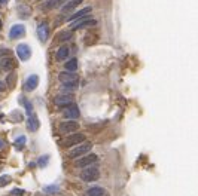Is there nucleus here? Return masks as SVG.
Instances as JSON below:
<instances>
[{
    "label": "nucleus",
    "mask_w": 198,
    "mask_h": 196,
    "mask_svg": "<svg viewBox=\"0 0 198 196\" xmlns=\"http://www.w3.org/2000/svg\"><path fill=\"white\" fill-rule=\"evenodd\" d=\"M72 37H73L72 31H61L60 36H58V40L60 42H66V40H70Z\"/></svg>",
    "instance_id": "obj_24"
},
{
    "label": "nucleus",
    "mask_w": 198,
    "mask_h": 196,
    "mask_svg": "<svg viewBox=\"0 0 198 196\" xmlns=\"http://www.w3.org/2000/svg\"><path fill=\"white\" fill-rule=\"evenodd\" d=\"M37 37L40 42H46L49 37V24L46 21H42L37 27Z\"/></svg>",
    "instance_id": "obj_12"
},
{
    "label": "nucleus",
    "mask_w": 198,
    "mask_h": 196,
    "mask_svg": "<svg viewBox=\"0 0 198 196\" xmlns=\"http://www.w3.org/2000/svg\"><path fill=\"white\" fill-rule=\"evenodd\" d=\"M82 2H84V0H69V2H66V3L61 6V12H63V14H70V12H73L75 9L78 8Z\"/></svg>",
    "instance_id": "obj_14"
},
{
    "label": "nucleus",
    "mask_w": 198,
    "mask_h": 196,
    "mask_svg": "<svg viewBox=\"0 0 198 196\" xmlns=\"http://www.w3.org/2000/svg\"><path fill=\"white\" fill-rule=\"evenodd\" d=\"M15 80H17V74L15 73H10L8 77H6V82H8V86L12 89L15 86Z\"/></svg>",
    "instance_id": "obj_25"
},
{
    "label": "nucleus",
    "mask_w": 198,
    "mask_h": 196,
    "mask_svg": "<svg viewBox=\"0 0 198 196\" xmlns=\"http://www.w3.org/2000/svg\"><path fill=\"white\" fill-rule=\"evenodd\" d=\"M93 12V8L91 6H86V8H84L82 10H78L76 14H73V15H70L69 17V22H73V21H76V19H79V18H84V17H88L89 14Z\"/></svg>",
    "instance_id": "obj_17"
},
{
    "label": "nucleus",
    "mask_w": 198,
    "mask_h": 196,
    "mask_svg": "<svg viewBox=\"0 0 198 196\" xmlns=\"http://www.w3.org/2000/svg\"><path fill=\"white\" fill-rule=\"evenodd\" d=\"M98 178H100V171L97 166H86L80 172V180L85 183H91V181H95Z\"/></svg>",
    "instance_id": "obj_1"
},
{
    "label": "nucleus",
    "mask_w": 198,
    "mask_h": 196,
    "mask_svg": "<svg viewBox=\"0 0 198 196\" xmlns=\"http://www.w3.org/2000/svg\"><path fill=\"white\" fill-rule=\"evenodd\" d=\"M88 196H109V193L106 192V189L100 187V186H94V187H89L86 192Z\"/></svg>",
    "instance_id": "obj_19"
},
{
    "label": "nucleus",
    "mask_w": 198,
    "mask_h": 196,
    "mask_svg": "<svg viewBox=\"0 0 198 196\" xmlns=\"http://www.w3.org/2000/svg\"><path fill=\"white\" fill-rule=\"evenodd\" d=\"M39 2H43V0H39Z\"/></svg>",
    "instance_id": "obj_37"
},
{
    "label": "nucleus",
    "mask_w": 198,
    "mask_h": 196,
    "mask_svg": "<svg viewBox=\"0 0 198 196\" xmlns=\"http://www.w3.org/2000/svg\"><path fill=\"white\" fill-rule=\"evenodd\" d=\"M12 68H14V58H12V54L3 57V58H0V70H3V71H10Z\"/></svg>",
    "instance_id": "obj_16"
},
{
    "label": "nucleus",
    "mask_w": 198,
    "mask_h": 196,
    "mask_svg": "<svg viewBox=\"0 0 198 196\" xmlns=\"http://www.w3.org/2000/svg\"><path fill=\"white\" fill-rule=\"evenodd\" d=\"M79 129V123L76 120H64L60 123V131L64 134H73Z\"/></svg>",
    "instance_id": "obj_8"
},
{
    "label": "nucleus",
    "mask_w": 198,
    "mask_h": 196,
    "mask_svg": "<svg viewBox=\"0 0 198 196\" xmlns=\"http://www.w3.org/2000/svg\"><path fill=\"white\" fill-rule=\"evenodd\" d=\"M97 39H98V36H94V34H86L85 39H84V43H85L86 46H91L94 42H97Z\"/></svg>",
    "instance_id": "obj_23"
},
{
    "label": "nucleus",
    "mask_w": 198,
    "mask_h": 196,
    "mask_svg": "<svg viewBox=\"0 0 198 196\" xmlns=\"http://www.w3.org/2000/svg\"><path fill=\"white\" fill-rule=\"evenodd\" d=\"M58 79H60L61 85H66V83H78L79 76L73 71H61L58 74Z\"/></svg>",
    "instance_id": "obj_7"
},
{
    "label": "nucleus",
    "mask_w": 198,
    "mask_h": 196,
    "mask_svg": "<svg viewBox=\"0 0 198 196\" xmlns=\"http://www.w3.org/2000/svg\"><path fill=\"white\" fill-rule=\"evenodd\" d=\"M64 70H66V71H73V73H76V70H78V60H76V58H70L69 61H66V62H64Z\"/></svg>",
    "instance_id": "obj_21"
},
{
    "label": "nucleus",
    "mask_w": 198,
    "mask_h": 196,
    "mask_svg": "<svg viewBox=\"0 0 198 196\" xmlns=\"http://www.w3.org/2000/svg\"><path fill=\"white\" fill-rule=\"evenodd\" d=\"M48 161H49V156H42L37 163H39V166H45V165L48 163Z\"/></svg>",
    "instance_id": "obj_29"
},
{
    "label": "nucleus",
    "mask_w": 198,
    "mask_h": 196,
    "mask_svg": "<svg viewBox=\"0 0 198 196\" xmlns=\"http://www.w3.org/2000/svg\"><path fill=\"white\" fill-rule=\"evenodd\" d=\"M2 26H3V24H2V18H0V30H2Z\"/></svg>",
    "instance_id": "obj_35"
},
{
    "label": "nucleus",
    "mask_w": 198,
    "mask_h": 196,
    "mask_svg": "<svg viewBox=\"0 0 198 196\" xmlns=\"http://www.w3.org/2000/svg\"><path fill=\"white\" fill-rule=\"evenodd\" d=\"M89 150H91V144H89V143H80V144H78L75 149L70 150L69 158H72V159H78V158H80V156L89 153Z\"/></svg>",
    "instance_id": "obj_4"
},
{
    "label": "nucleus",
    "mask_w": 198,
    "mask_h": 196,
    "mask_svg": "<svg viewBox=\"0 0 198 196\" xmlns=\"http://www.w3.org/2000/svg\"><path fill=\"white\" fill-rule=\"evenodd\" d=\"M12 193H14V195H17V196H23L24 190H23V189H14V190H12Z\"/></svg>",
    "instance_id": "obj_30"
},
{
    "label": "nucleus",
    "mask_w": 198,
    "mask_h": 196,
    "mask_svg": "<svg viewBox=\"0 0 198 196\" xmlns=\"http://www.w3.org/2000/svg\"><path fill=\"white\" fill-rule=\"evenodd\" d=\"M85 141V135L80 134V132H73V134H69L63 140V147H73V146H78L80 143Z\"/></svg>",
    "instance_id": "obj_2"
},
{
    "label": "nucleus",
    "mask_w": 198,
    "mask_h": 196,
    "mask_svg": "<svg viewBox=\"0 0 198 196\" xmlns=\"http://www.w3.org/2000/svg\"><path fill=\"white\" fill-rule=\"evenodd\" d=\"M5 89H6V85H5L3 82H0V92H3Z\"/></svg>",
    "instance_id": "obj_31"
},
{
    "label": "nucleus",
    "mask_w": 198,
    "mask_h": 196,
    "mask_svg": "<svg viewBox=\"0 0 198 196\" xmlns=\"http://www.w3.org/2000/svg\"><path fill=\"white\" fill-rule=\"evenodd\" d=\"M6 55H10V49L5 48V46H0V58H3Z\"/></svg>",
    "instance_id": "obj_28"
},
{
    "label": "nucleus",
    "mask_w": 198,
    "mask_h": 196,
    "mask_svg": "<svg viewBox=\"0 0 198 196\" xmlns=\"http://www.w3.org/2000/svg\"><path fill=\"white\" fill-rule=\"evenodd\" d=\"M3 147H5V143H3V141H2V138H0V150H2Z\"/></svg>",
    "instance_id": "obj_34"
},
{
    "label": "nucleus",
    "mask_w": 198,
    "mask_h": 196,
    "mask_svg": "<svg viewBox=\"0 0 198 196\" xmlns=\"http://www.w3.org/2000/svg\"><path fill=\"white\" fill-rule=\"evenodd\" d=\"M66 2H69V0H43L39 5V9L42 12H49V10H54V9H58Z\"/></svg>",
    "instance_id": "obj_5"
},
{
    "label": "nucleus",
    "mask_w": 198,
    "mask_h": 196,
    "mask_svg": "<svg viewBox=\"0 0 198 196\" xmlns=\"http://www.w3.org/2000/svg\"><path fill=\"white\" fill-rule=\"evenodd\" d=\"M10 181H12V177H10V175H6V174H5V175H2V177H0V187L8 186Z\"/></svg>",
    "instance_id": "obj_26"
},
{
    "label": "nucleus",
    "mask_w": 198,
    "mask_h": 196,
    "mask_svg": "<svg viewBox=\"0 0 198 196\" xmlns=\"http://www.w3.org/2000/svg\"><path fill=\"white\" fill-rule=\"evenodd\" d=\"M54 104L57 107H66V106H70L73 104V97L70 94H58L55 98H54Z\"/></svg>",
    "instance_id": "obj_11"
},
{
    "label": "nucleus",
    "mask_w": 198,
    "mask_h": 196,
    "mask_svg": "<svg viewBox=\"0 0 198 196\" xmlns=\"http://www.w3.org/2000/svg\"><path fill=\"white\" fill-rule=\"evenodd\" d=\"M40 126V122L37 119V116L36 114H30V118L27 120V129L28 131H37Z\"/></svg>",
    "instance_id": "obj_18"
},
{
    "label": "nucleus",
    "mask_w": 198,
    "mask_h": 196,
    "mask_svg": "<svg viewBox=\"0 0 198 196\" xmlns=\"http://www.w3.org/2000/svg\"><path fill=\"white\" fill-rule=\"evenodd\" d=\"M2 118H3V114H2V113H0V119H2Z\"/></svg>",
    "instance_id": "obj_36"
},
{
    "label": "nucleus",
    "mask_w": 198,
    "mask_h": 196,
    "mask_svg": "<svg viewBox=\"0 0 198 196\" xmlns=\"http://www.w3.org/2000/svg\"><path fill=\"white\" fill-rule=\"evenodd\" d=\"M17 55L21 61L30 60V57H31V49H30V46H28L27 43H19L17 46Z\"/></svg>",
    "instance_id": "obj_10"
},
{
    "label": "nucleus",
    "mask_w": 198,
    "mask_h": 196,
    "mask_svg": "<svg viewBox=\"0 0 198 196\" xmlns=\"http://www.w3.org/2000/svg\"><path fill=\"white\" fill-rule=\"evenodd\" d=\"M24 144H26V137H18L15 146H17L18 149H21V147H24Z\"/></svg>",
    "instance_id": "obj_27"
},
{
    "label": "nucleus",
    "mask_w": 198,
    "mask_h": 196,
    "mask_svg": "<svg viewBox=\"0 0 198 196\" xmlns=\"http://www.w3.org/2000/svg\"><path fill=\"white\" fill-rule=\"evenodd\" d=\"M57 61H66L69 58V48L67 46H61L58 48V51H57Z\"/></svg>",
    "instance_id": "obj_20"
},
{
    "label": "nucleus",
    "mask_w": 198,
    "mask_h": 196,
    "mask_svg": "<svg viewBox=\"0 0 198 196\" xmlns=\"http://www.w3.org/2000/svg\"><path fill=\"white\" fill-rule=\"evenodd\" d=\"M37 86H39V76H37V74H30V76L26 79L24 88H26L27 91H35Z\"/></svg>",
    "instance_id": "obj_15"
},
{
    "label": "nucleus",
    "mask_w": 198,
    "mask_h": 196,
    "mask_svg": "<svg viewBox=\"0 0 198 196\" xmlns=\"http://www.w3.org/2000/svg\"><path fill=\"white\" fill-rule=\"evenodd\" d=\"M26 33V27L23 24H15V26L10 27V31H9V39H19L21 36H24Z\"/></svg>",
    "instance_id": "obj_13"
},
{
    "label": "nucleus",
    "mask_w": 198,
    "mask_h": 196,
    "mask_svg": "<svg viewBox=\"0 0 198 196\" xmlns=\"http://www.w3.org/2000/svg\"><path fill=\"white\" fill-rule=\"evenodd\" d=\"M18 15L23 18H28L31 15L30 6H28V5H19V6H18Z\"/></svg>",
    "instance_id": "obj_22"
},
{
    "label": "nucleus",
    "mask_w": 198,
    "mask_h": 196,
    "mask_svg": "<svg viewBox=\"0 0 198 196\" xmlns=\"http://www.w3.org/2000/svg\"><path fill=\"white\" fill-rule=\"evenodd\" d=\"M8 3V0H0V6H5Z\"/></svg>",
    "instance_id": "obj_33"
},
{
    "label": "nucleus",
    "mask_w": 198,
    "mask_h": 196,
    "mask_svg": "<svg viewBox=\"0 0 198 196\" xmlns=\"http://www.w3.org/2000/svg\"><path fill=\"white\" fill-rule=\"evenodd\" d=\"M57 187H45V192H55Z\"/></svg>",
    "instance_id": "obj_32"
},
{
    "label": "nucleus",
    "mask_w": 198,
    "mask_h": 196,
    "mask_svg": "<svg viewBox=\"0 0 198 196\" xmlns=\"http://www.w3.org/2000/svg\"><path fill=\"white\" fill-rule=\"evenodd\" d=\"M95 24H97V21H95V19L84 17V18L76 19V21H73V22H72V26H70V28H72V30H79V28H85V27H94Z\"/></svg>",
    "instance_id": "obj_6"
},
{
    "label": "nucleus",
    "mask_w": 198,
    "mask_h": 196,
    "mask_svg": "<svg viewBox=\"0 0 198 196\" xmlns=\"http://www.w3.org/2000/svg\"><path fill=\"white\" fill-rule=\"evenodd\" d=\"M63 116H64V118H67V120H76L79 116H80L78 106H75V104L66 106V107H64V110H63Z\"/></svg>",
    "instance_id": "obj_9"
},
{
    "label": "nucleus",
    "mask_w": 198,
    "mask_h": 196,
    "mask_svg": "<svg viewBox=\"0 0 198 196\" xmlns=\"http://www.w3.org/2000/svg\"><path fill=\"white\" fill-rule=\"evenodd\" d=\"M95 162H97V154L86 153V154L80 156V158H78V159L75 161V166H76V168H86V166L94 165Z\"/></svg>",
    "instance_id": "obj_3"
}]
</instances>
